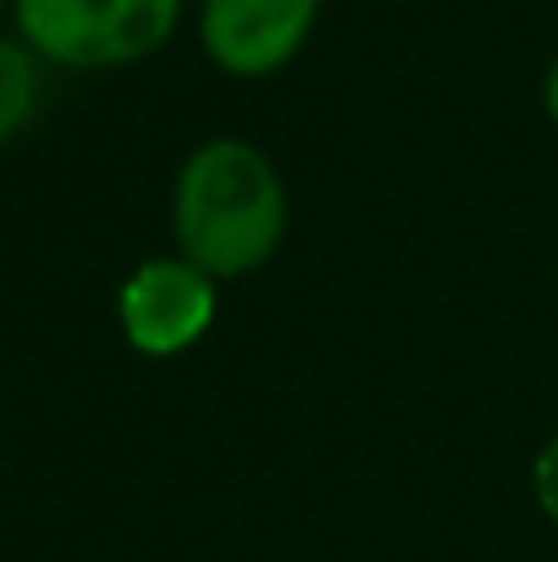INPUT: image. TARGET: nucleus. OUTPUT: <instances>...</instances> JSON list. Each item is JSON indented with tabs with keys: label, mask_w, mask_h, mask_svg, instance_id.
Here are the masks:
<instances>
[{
	"label": "nucleus",
	"mask_w": 558,
	"mask_h": 562,
	"mask_svg": "<svg viewBox=\"0 0 558 562\" xmlns=\"http://www.w3.org/2000/svg\"><path fill=\"white\" fill-rule=\"evenodd\" d=\"M40 114V59L20 40H0V144L25 134Z\"/></svg>",
	"instance_id": "5"
},
{
	"label": "nucleus",
	"mask_w": 558,
	"mask_h": 562,
	"mask_svg": "<svg viewBox=\"0 0 558 562\" xmlns=\"http://www.w3.org/2000/svg\"><path fill=\"white\" fill-rule=\"evenodd\" d=\"M287 188L277 164L247 138H208L183 158L174 183L178 257L213 281L247 277L282 247Z\"/></svg>",
	"instance_id": "1"
},
{
	"label": "nucleus",
	"mask_w": 558,
	"mask_h": 562,
	"mask_svg": "<svg viewBox=\"0 0 558 562\" xmlns=\"http://www.w3.org/2000/svg\"><path fill=\"white\" fill-rule=\"evenodd\" d=\"M0 5H5V0H0Z\"/></svg>",
	"instance_id": "8"
},
{
	"label": "nucleus",
	"mask_w": 558,
	"mask_h": 562,
	"mask_svg": "<svg viewBox=\"0 0 558 562\" xmlns=\"http://www.w3.org/2000/svg\"><path fill=\"white\" fill-rule=\"evenodd\" d=\"M534 494H539V508L558 524V435L539 449L534 459Z\"/></svg>",
	"instance_id": "6"
},
{
	"label": "nucleus",
	"mask_w": 558,
	"mask_h": 562,
	"mask_svg": "<svg viewBox=\"0 0 558 562\" xmlns=\"http://www.w3.org/2000/svg\"><path fill=\"white\" fill-rule=\"evenodd\" d=\"M322 0H203L198 35L223 75L267 79L297 59Z\"/></svg>",
	"instance_id": "4"
},
{
	"label": "nucleus",
	"mask_w": 558,
	"mask_h": 562,
	"mask_svg": "<svg viewBox=\"0 0 558 562\" xmlns=\"http://www.w3.org/2000/svg\"><path fill=\"white\" fill-rule=\"evenodd\" d=\"M544 109H549V119L558 124V59L549 65V75H544Z\"/></svg>",
	"instance_id": "7"
},
{
	"label": "nucleus",
	"mask_w": 558,
	"mask_h": 562,
	"mask_svg": "<svg viewBox=\"0 0 558 562\" xmlns=\"http://www.w3.org/2000/svg\"><path fill=\"white\" fill-rule=\"evenodd\" d=\"M183 0H15V25L40 59L65 69H119L164 49Z\"/></svg>",
	"instance_id": "2"
},
{
	"label": "nucleus",
	"mask_w": 558,
	"mask_h": 562,
	"mask_svg": "<svg viewBox=\"0 0 558 562\" xmlns=\"http://www.w3.org/2000/svg\"><path fill=\"white\" fill-rule=\"evenodd\" d=\"M217 311L213 277L188 257H154L119 291V326L138 356H178L188 350Z\"/></svg>",
	"instance_id": "3"
}]
</instances>
